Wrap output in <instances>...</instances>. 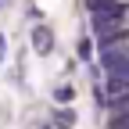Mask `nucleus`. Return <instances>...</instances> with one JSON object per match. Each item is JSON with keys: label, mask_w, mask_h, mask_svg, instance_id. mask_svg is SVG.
I'll use <instances>...</instances> for the list:
<instances>
[{"label": "nucleus", "mask_w": 129, "mask_h": 129, "mask_svg": "<svg viewBox=\"0 0 129 129\" xmlns=\"http://www.w3.org/2000/svg\"><path fill=\"white\" fill-rule=\"evenodd\" d=\"M29 47H32L40 57L54 54V32H50V25H43V22H40L36 29H32V32H29Z\"/></svg>", "instance_id": "1"}, {"label": "nucleus", "mask_w": 129, "mask_h": 129, "mask_svg": "<svg viewBox=\"0 0 129 129\" xmlns=\"http://www.w3.org/2000/svg\"><path fill=\"white\" fill-rule=\"evenodd\" d=\"M75 108L68 104V108H54V129H75Z\"/></svg>", "instance_id": "2"}, {"label": "nucleus", "mask_w": 129, "mask_h": 129, "mask_svg": "<svg viewBox=\"0 0 129 129\" xmlns=\"http://www.w3.org/2000/svg\"><path fill=\"white\" fill-rule=\"evenodd\" d=\"M72 101H75V86H72V83H57V86H54V104H57V108H68Z\"/></svg>", "instance_id": "3"}, {"label": "nucleus", "mask_w": 129, "mask_h": 129, "mask_svg": "<svg viewBox=\"0 0 129 129\" xmlns=\"http://www.w3.org/2000/svg\"><path fill=\"white\" fill-rule=\"evenodd\" d=\"M4 61H7V36L0 32V64H4Z\"/></svg>", "instance_id": "4"}, {"label": "nucleus", "mask_w": 129, "mask_h": 129, "mask_svg": "<svg viewBox=\"0 0 129 129\" xmlns=\"http://www.w3.org/2000/svg\"><path fill=\"white\" fill-rule=\"evenodd\" d=\"M4 7H7V0H0V11H4Z\"/></svg>", "instance_id": "5"}]
</instances>
